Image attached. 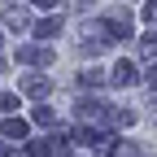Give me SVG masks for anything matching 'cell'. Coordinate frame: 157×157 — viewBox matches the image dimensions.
I'll return each instance as SVG.
<instances>
[{
	"mask_svg": "<svg viewBox=\"0 0 157 157\" xmlns=\"http://www.w3.org/2000/svg\"><path fill=\"white\" fill-rule=\"evenodd\" d=\"M113 83H118V87H127V83H135V70H131L127 61H118V66H113Z\"/></svg>",
	"mask_w": 157,
	"mask_h": 157,
	"instance_id": "cell-1",
	"label": "cell"
},
{
	"mask_svg": "<svg viewBox=\"0 0 157 157\" xmlns=\"http://www.w3.org/2000/svg\"><path fill=\"white\" fill-rule=\"evenodd\" d=\"M144 57H157V31L144 35Z\"/></svg>",
	"mask_w": 157,
	"mask_h": 157,
	"instance_id": "cell-2",
	"label": "cell"
},
{
	"mask_svg": "<svg viewBox=\"0 0 157 157\" xmlns=\"http://www.w3.org/2000/svg\"><path fill=\"white\" fill-rule=\"evenodd\" d=\"M144 13H148V17H157V0H148V9H144Z\"/></svg>",
	"mask_w": 157,
	"mask_h": 157,
	"instance_id": "cell-3",
	"label": "cell"
},
{
	"mask_svg": "<svg viewBox=\"0 0 157 157\" xmlns=\"http://www.w3.org/2000/svg\"><path fill=\"white\" fill-rule=\"evenodd\" d=\"M148 83H153V87H157V66H153V70H148Z\"/></svg>",
	"mask_w": 157,
	"mask_h": 157,
	"instance_id": "cell-4",
	"label": "cell"
}]
</instances>
